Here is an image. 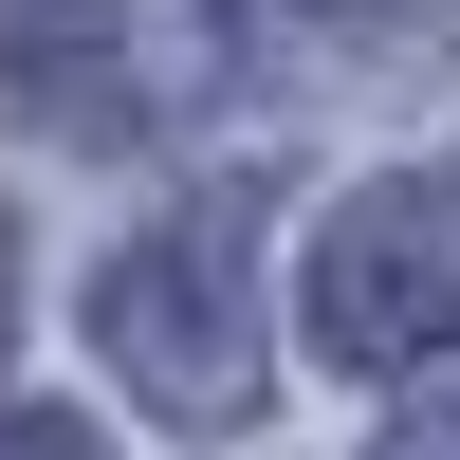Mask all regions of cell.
<instances>
[{
    "label": "cell",
    "mask_w": 460,
    "mask_h": 460,
    "mask_svg": "<svg viewBox=\"0 0 460 460\" xmlns=\"http://www.w3.org/2000/svg\"><path fill=\"white\" fill-rule=\"evenodd\" d=\"M295 332H314L350 387L442 368V350H460V184H442V166L350 184V203L314 221V258H295Z\"/></svg>",
    "instance_id": "6da1fadb"
},
{
    "label": "cell",
    "mask_w": 460,
    "mask_h": 460,
    "mask_svg": "<svg viewBox=\"0 0 460 460\" xmlns=\"http://www.w3.org/2000/svg\"><path fill=\"white\" fill-rule=\"evenodd\" d=\"M93 350H111V387H147V424H184V442H221V424H258V277H240V240L221 221H147L129 258L93 277Z\"/></svg>",
    "instance_id": "7a4b0ae2"
},
{
    "label": "cell",
    "mask_w": 460,
    "mask_h": 460,
    "mask_svg": "<svg viewBox=\"0 0 460 460\" xmlns=\"http://www.w3.org/2000/svg\"><path fill=\"white\" fill-rule=\"evenodd\" d=\"M0 93L74 147H129L147 129V56H129V0H0Z\"/></svg>",
    "instance_id": "3957f363"
},
{
    "label": "cell",
    "mask_w": 460,
    "mask_h": 460,
    "mask_svg": "<svg viewBox=\"0 0 460 460\" xmlns=\"http://www.w3.org/2000/svg\"><path fill=\"white\" fill-rule=\"evenodd\" d=\"M0 460H111V442L74 424V405H0Z\"/></svg>",
    "instance_id": "277c9868"
},
{
    "label": "cell",
    "mask_w": 460,
    "mask_h": 460,
    "mask_svg": "<svg viewBox=\"0 0 460 460\" xmlns=\"http://www.w3.org/2000/svg\"><path fill=\"white\" fill-rule=\"evenodd\" d=\"M405 460H460V405H424V424H405Z\"/></svg>",
    "instance_id": "5b68a950"
},
{
    "label": "cell",
    "mask_w": 460,
    "mask_h": 460,
    "mask_svg": "<svg viewBox=\"0 0 460 460\" xmlns=\"http://www.w3.org/2000/svg\"><path fill=\"white\" fill-rule=\"evenodd\" d=\"M0 350H19V221H0Z\"/></svg>",
    "instance_id": "8992f818"
}]
</instances>
